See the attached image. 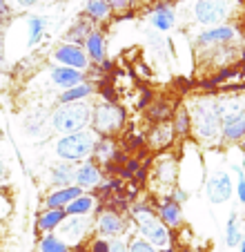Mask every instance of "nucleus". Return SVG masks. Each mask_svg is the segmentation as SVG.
<instances>
[{
    "instance_id": "nucleus-1",
    "label": "nucleus",
    "mask_w": 245,
    "mask_h": 252,
    "mask_svg": "<svg viewBox=\"0 0 245 252\" xmlns=\"http://www.w3.org/2000/svg\"><path fill=\"white\" fill-rule=\"evenodd\" d=\"M192 45L203 71L212 74L225 67H234L241 54V29L236 23L201 29L194 33Z\"/></svg>"
},
{
    "instance_id": "nucleus-2",
    "label": "nucleus",
    "mask_w": 245,
    "mask_h": 252,
    "mask_svg": "<svg viewBox=\"0 0 245 252\" xmlns=\"http://www.w3.org/2000/svg\"><path fill=\"white\" fill-rule=\"evenodd\" d=\"M192 116V138L201 148L223 145V98L221 94H198L187 103Z\"/></svg>"
},
{
    "instance_id": "nucleus-3",
    "label": "nucleus",
    "mask_w": 245,
    "mask_h": 252,
    "mask_svg": "<svg viewBox=\"0 0 245 252\" xmlns=\"http://www.w3.org/2000/svg\"><path fill=\"white\" fill-rule=\"evenodd\" d=\"M129 221H132L134 230L141 239L150 241L152 246H156L158 250L163 248H170L172 241H174V232L165 228V223L158 219L152 201H134L132 208H129Z\"/></svg>"
},
{
    "instance_id": "nucleus-4",
    "label": "nucleus",
    "mask_w": 245,
    "mask_h": 252,
    "mask_svg": "<svg viewBox=\"0 0 245 252\" xmlns=\"http://www.w3.org/2000/svg\"><path fill=\"white\" fill-rule=\"evenodd\" d=\"M243 0H192L189 16L198 27H218L236 23L243 14Z\"/></svg>"
},
{
    "instance_id": "nucleus-5",
    "label": "nucleus",
    "mask_w": 245,
    "mask_h": 252,
    "mask_svg": "<svg viewBox=\"0 0 245 252\" xmlns=\"http://www.w3.org/2000/svg\"><path fill=\"white\" fill-rule=\"evenodd\" d=\"M223 98V145L239 148L245 138V92H218Z\"/></svg>"
},
{
    "instance_id": "nucleus-6",
    "label": "nucleus",
    "mask_w": 245,
    "mask_h": 252,
    "mask_svg": "<svg viewBox=\"0 0 245 252\" xmlns=\"http://www.w3.org/2000/svg\"><path fill=\"white\" fill-rule=\"evenodd\" d=\"M92 107H94V103H87V100L58 105L56 110L52 112L49 125H52V129L58 132L61 136L83 132V129H87L92 125Z\"/></svg>"
},
{
    "instance_id": "nucleus-7",
    "label": "nucleus",
    "mask_w": 245,
    "mask_h": 252,
    "mask_svg": "<svg viewBox=\"0 0 245 252\" xmlns=\"http://www.w3.org/2000/svg\"><path fill=\"white\" fill-rule=\"evenodd\" d=\"M96 141H98V134L92 127L76 134H65V136H61L56 141V157L61 161L78 165V163H83L85 158H90L94 154Z\"/></svg>"
},
{
    "instance_id": "nucleus-8",
    "label": "nucleus",
    "mask_w": 245,
    "mask_h": 252,
    "mask_svg": "<svg viewBox=\"0 0 245 252\" xmlns=\"http://www.w3.org/2000/svg\"><path fill=\"white\" fill-rule=\"evenodd\" d=\"M150 183L154 186V196H165L174 192V188L179 186V157L174 152H160L154 158Z\"/></svg>"
},
{
    "instance_id": "nucleus-9",
    "label": "nucleus",
    "mask_w": 245,
    "mask_h": 252,
    "mask_svg": "<svg viewBox=\"0 0 245 252\" xmlns=\"http://www.w3.org/2000/svg\"><path fill=\"white\" fill-rule=\"evenodd\" d=\"M125 125V110L116 103H109V100H98L92 107V125L98 136H116L118 132Z\"/></svg>"
},
{
    "instance_id": "nucleus-10",
    "label": "nucleus",
    "mask_w": 245,
    "mask_h": 252,
    "mask_svg": "<svg viewBox=\"0 0 245 252\" xmlns=\"http://www.w3.org/2000/svg\"><path fill=\"white\" fill-rule=\"evenodd\" d=\"M129 225H132L129 214L118 212V210H112L105 205V208L98 210V214H96V219H94V234L100 239L112 241V239L125 237Z\"/></svg>"
},
{
    "instance_id": "nucleus-11",
    "label": "nucleus",
    "mask_w": 245,
    "mask_h": 252,
    "mask_svg": "<svg viewBox=\"0 0 245 252\" xmlns=\"http://www.w3.org/2000/svg\"><path fill=\"white\" fill-rule=\"evenodd\" d=\"M205 194L212 205H223L234 196V179H232L230 170H212L205 174Z\"/></svg>"
},
{
    "instance_id": "nucleus-12",
    "label": "nucleus",
    "mask_w": 245,
    "mask_h": 252,
    "mask_svg": "<svg viewBox=\"0 0 245 252\" xmlns=\"http://www.w3.org/2000/svg\"><path fill=\"white\" fill-rule=\"evenodd\" d=\"M152 205H154L158 219L165 223V228L170 232L176 234V230L183 228L185 223V217H183V205L174 199L172 194H165V196H152Z\"/></svg>"
},
{
    "instance_id": "nucleus-13",
    "label": "nucleus",
    "mask_w": 245,
    "mask_h": 252,
    "mask_svg": "<svg viewBox=\"0 0 245 252\" xmlns=\"http://www.w3.org/2000/svg\"><path fill=\"white\" fill-rule=\"evenodd\" d=\"M94 230V219L92 217H67L62 225L58 228V237L67 243L69 248L85 246V239Z\"/></svg>"
},
{
    "instance_id": "nucleus-14",
    "label": "nucleus",
    "mask_w": 245,
    "mask_h": 252,
    "mask_svg": "<svg viewBox=\"0 0 245 252\" xmlns=\"http://www.w3.org/2000/svg\"><path fill=\"white\" fill-rule=\"evenodd\" d=\"M54 61L58 65H65L71 67V69H78V71H87L92 67V61L87 58L85 47H78V45H69V43H62L54 49Z\"/></svg>"
},
{
    "instance_id": "nucleus-15",
    "label": "nucleus",
    "mask_w": 245,
    "mask_h": 252,
    "mask_svg": "<svg viewBox=\"0 0 245 252\" xmlns=\"http://www.w3.org/2000/svg\"><path fill=\"white\" fill-rule=\"evenodd\" d=\"M100 181H103V167H100V163L96 161L94 157L85 158L83 163L76 165V183L74 186H78L83 192H94Z\"/></svg>"
},
{
    "instance_id": "nucleus-16",
    "label": "nucleus",
    "mask_w": 245,
    "mask_h": 252,
    "mask_svg": "<svg viewBox=\"0 0 245 252\" xmlns=\"http://www.w3.org/2000/svg\"><path fill=\"white\" fill-rule=\"evenodd\" d=\"M150 23L156 32H172L179 23V14L174 11V7L170 2H163L158 0L154 7H152V14H150Z\"/></svg>"
},
{
    "instance_id": "nucleus-17",
    "label": "nucleus",
    "mask_w": 245,
    "mask_h": 252,
    "mask_svg": "<svg viewBox=\"0 0 245 252\" xmlns=\"http://www.w3.org/2000/svg\"><path fill=\"white\" fill-rule=\"evenodd\" d=\"M176 141V134H174V127L172 123H154L147 134V145L152 150H158V152H165L174 145Z\"/></svg>"
},
{
    "instance_id": "nucleus-18",
    "label": "nucleus",
    "mask_w": 245,
    "mask_h": 252,
    "mask_svg": "<svg viewBox=\"0 0 245 252\" xmlns=\"http://www.w3.org/2000/svg\"><path fill=\"white\" fill-rule=\"evenodd\" d=\"M49 78H52L54 85L62 87V90H69V87H76L87 81V71L71 69V67H65V65H54L49 69Z\"/></svg>"
},
{
    "instance_id": "nucleus-19",
    "label": "nucleus",
    "mask_w": 245,
    "mask_h": 252,
    "mask_svg": "<svg viewBox=\"0 0 245 252\" xmlns=\"http://www.w3.org/2000/svg\"><path fill=\"white\" fill-rule=\"evenodd\" d=\"M83 194L78 186H69V188H54L47 196H45V208L47 210H65L67 205L74 199Z\"/></svg>"
},
{
    "instance_id": "nucleus-20",
    "label": "nucleus",
    "mask_w": 245,
    "mask_h": 252,
    "mask_svg": "<svg viewBox=\"0 0 245 252\" xmlns=\"http://www.w3.org/2000/svg\"><path fill=\"white\" fill-rule=\"evenodd\" d=\"M83 47H85V54L92 63H98L100 65V63L107 61V40H105V33L100 32V29H94V32L87 36Z\"/></svg>"
},
{
    "instance_id": "nucleus-21",
    "label": "nucleus",
    "mask_w": 245,
    "mask_h": 252,
    "mask_svg": "<svg viewBox=\"0 0 245 252\" xmlns=\"http://www.w3.org/2000/svg\"><path fill=\"white\" fill-rule=\"evenodd\" d=\"M49 183L54 188H69L76 183V165L74 163L61 161L49 170Z\"/></svg>"
},
{
    "instance_id": "nucleus-22",
    "label": "nucleus",
    "mask_w": 245,
    "mask_h": 252,
    "mask_svg": "<svg viewBox=\"0 0 245 252\" xmlns=\"http://www.w3.org/2000/svg\"><path fill=\"white\" fill-rule=\"evenodd\" d=\"M65 219H67V212H65V210H47V208H45L43 212L38 214L36 230L40 234L56 232V230L62 225V221H65Z\"/></svg>"
},
{
    "instance_id": "nucleus-23",
    "label": "nucleus",
    "mask_w": 245,
    "mask_h": 252,
    "mask_svg": "<svg viewBox=\"0 0 245 252\" xmlns=\"http://www.w3.org/2000/svg\"><path fill=\"white\" fill-rule=\"evenodd\" d=\"M98 208V199L92 192H83L78 199H74L65 208L67 217H92V212Z\"/></svg>"
},
{
    "instance_id": "nucleus-24",
    "label": "nucleus",
    "mask_w": 245,
    "mask_h": 252,
    "mask_svg": "<svg viewBox=\"0 0 245 252\" xmlns=\"http://www.w3.org/2000/svg\"><path fill=\"white\" fill-rule=\"evenodd\" d=\"M94 94H96V85H94L92 81H85V83H80V85H76V87L62 90V94H61V98H58V103H61V105L80 103V100L92 98Z\"/></svg>"
},
{
    "instance_id": "nucleus-25",
    "label": "nucleus",
    "mask_w": 245,
    "mask_h": 252,
    "mask_svg": "<svg viewBox=\"0 0 245 252\" xmlns=\"http://www.w3.org/2000/svg\"><path fill=\"white\" fill-rule=\"evenodd\" d=\"M112 9H109L107 0H87L85 2V18L92 25H103L112 18Z\"/></svg>"
},
{
    "instance_id": "nucleus-26",
    "label": "nucleus",
    "mask_w": 245,
    "mask_h": 252,
    "mask_svg": "<svg viewBox=\"0 0 245 252\" xmlns=\"http://www.w3.org/2000/svg\"><path fill=\"white\" fill-rule=\"evenodd\" d=\"M172 127H174L176 138H189L192 136V116H189L187 105H179L172 116Z\"/></svg>"
},
{
    "instance_id": "nucleus-27",
    "label": "nucleus",
    "mask_w": 245,
    "mask_h": 252,
    "mask_svg": "<svg viewBox=\"0 0 245 252\" xmlns=\"http://www.w3.org/2000/svg\"><path fill=\"white\" fill-rule=\"evenodd\" d=\"M92 32H94V25H92L87 18H78L69 29H67V33H65V43H69V45H78V47H83V45H85V40H87V36H90Z\"/></svg>"
},
{
    "instance_id": "nucleus-28",
    "label": "nucleus",
    "mask_w": 245,
    "mask_h": 252,
    "mask_svg": "<svg viewBox=\"0 0 245 252\" xmlns=\"http://www.w3.org/2000/svg\"><path fill=\"white\" fill-rule=\"evenodd\" d=\"M116 154H118V148H116V143H114V138L98 136V141H96V145H94V154H92V157H94L100 165H107V163H112V158L116 157Z\"/></svg>"
},
{
    "instance_id": "nucleus-29",
    "label": "nucleus",
    "mask_w": 245,
    "mask_h": 252,
    "mask_svg": "<svg viewBox=\"0 0 245 252\" xmlns=\"http://www.w3.org/2000/svg\"><path fill=\"white\" fill-rule=\"evenodd\" d=\"M243 237H245V232H243V225H241L239 212H230L227 223H225V246L227 248H239V243H241Z\"/></svg>"
},
{
    "instance_id": "nucleus-30",
    "label": "nucleus",
    "mask_w": 245,
    "mask_h": 252,
    "mask_svg": "<svg viewBox=\"0 0 245 252\" xmlns=\"http://www.w3.org/2000/svg\"><path fill=\"white\" fill-rule=\"evenodd\" d=\"M174 110L176 107H172L167 100H156L147 107V119L152 123H170V119L174 116Z\"/></svg>"
},
{
    "instance_id": "nucleus-31",
    "label": "nucleus",
    "mask_w": 245,
    "mask_h": 252,
    "mask_svg": "<svg viewBox=\"0 0 245 252\" xmlns=\"http://www.w3.org/2000/svg\"><path fill=\"white\" fill-rule=\"evenodd\" d=\"M38 252H69V246H67L56 232H49V234L40 237V241H38Z\"/></svg>"
},
{
    "instance_id": "nucleus-32",
    "label": "nucleus",
    "mask_w": 245,
    "mask_h": 252,
    "mask_svg": "<svg viewBox=\"0 0 245 252\" xmlns=\"http://www.w3.org/2000/svg\"><path fill=\"white\" fill-rule=\"evenodd\" d=\"M109 9L114 16H118L121 20H129L134 16V7H136V0H107Z\"/></svg>"
},
{
    "instance_id": "nucleus-33",
    "label": "nucleus",
    "mask_w": 245,
    "mask_h": 252,
    "mask_svg": "<svg viewBox=\"0 0 245 252\" xmlns=\"http://www.w3.org/2000/svg\"><path fill=\"white\" fill-rule=\"evenodd\" d=\"M27 27H29V47H36L45 33V20L40 16H29Z\"/></svg>"
},
{
    "instance_id": "nucleus-34",
    "label": "nucleus",
    "mask_w": 245,
    "mask_h": 252,
    "mask_svg": "<svg viewBox=\"0 0 245 252\" xmlns=\"http://www.w3.org/2000/svg\"><path fill=\"white\" fill-rule=\"evenodd\" d=\"M129 252H160L156 246H152L150 241L141 239L138 234H129Z\"/></svg>"
},
{
    "instance_id": "nucleus-35",
    "label": "nucleus",
    "mask_w": 245,
    "mask_h": 252,
    "mask_svg": "<svg viewBox=\"0 0 245 252\" xmlns=\"http://www.w3.org/2000/svg\"><path fill=\"white\" fill-rule=\"evenodd\" d=\"M234 194H236V199H239V203L245 205V172L236 176V181H234Z\"/></svg>"
},
{
    "instance_id": "nucleus-36",
    "label": "nucleus",
    "mask_w": 245,
    "mask_h": 252,
    "mask_svg": "<svg viewBox=\"0 0 245 252\" xmlns=\"http://www.w3.org/2000/svg\"><path fill=\"white\" fill-rule=\"evenodd\" d=\"M109 252H129V239L127 237H118L109 241Z\"/></svg>"
},
{
    "instance_id": "nucleus-37",
    "label": "nucleus",
    "mask_w": 245,
    "mask_h": 252,
    "mask_svg": "<svg viewBox=\"0 0 245 252\" xmlns=\"http://www.w3.org/2000/svg\"><path fill=\"white\" fill-rule=\"evenodd\" d=\"M87 250H90V252H109V241H107V239L94 237L90 241V246H87Z\"/></svg>"
},
{
    "instance_id": "nucleus-38",
    "label": "nucleus",
    "mask_w": 245,
    "mask_h": 252,
    "mask_svg": "<svg viewBox=\"0 0 245 252\" xmlns=\"http://www.w3.org/2000/svg\"><path fill=\"white\" fill-rule=\"evenodd\" d=\"M9 210H11L9 199H7L5 194H0V221H2V219L7 217V214H9Z\"/></svg>"
},
{
    "instance_id": "nucleus-39",
    "label": "nucleus",
    "mask_w": 245,
    "mask_h": 252,
    "mask_svg": "<svg viewBox=\"0 0 245 252\" xmlns=\"http://www.w3.org/2000/svg\"><path fill=\"white\" fill-rule=\"evenodd\" d=\"M40 0H14V5L18 7V9H29V7H33V5H38Z\"/></svg>"
},
{
    "instance_id": "nucleus-40",
    "label": "nucleus",
    "mask_w": 245,
    "mask_h": 252,
    "mask_svg": "<svg viewBox=\"0 0 245 252\" xmlns=\"http://www.w3.org/2000/svg\"><path fill=\"white\" fill-rule=\"evenodd\" d=\"M5 63V32L0 29V67Z\"/></svg>"
},
{
    "instance_id": "nucleus-41",
    "label": "nucleus",
    "mask_w": 245,
    "mask_h": 252,
    "mask_svg": "<svg viewBox=\"0 0 245 252\" xmlns=\"http://www.w3.org/2000/svg\"><path fill=\"white\" fill-rule=\"evenodd\" d=\"M9 0H0V18H7L9 16Z\"/></svg>"
},
{
    "instance_id": "nucleus-42",
    "label": "nucleus",
    "mask_w": 245,
    "mask_h": 252,
    "mask_svg": "<svg viewBox=\"0 0 245 252\" xmlns=\"http://www.w3.org/2000/svg\"><path fill=\"white\" fill-rule=\"evenodd\" d=\"M5 181H7V165H5V161L0 158V186H5Z\"/></svg>"
},
{
    "instance_id": "nucleus-43",
    "label": "nucleus",
    "mask_w": 245,
    "mask_h": 252,
    "mask_svg": "<svg viewBox=\"0 0 245 252\" xmlns=\"http://www.w3.org/2000/svg\"><path fill=\"white\" fill-rule=\"evenodd\" d=\"M69 252H90L85 246H74V248H69Z\"/></svg>"
},
{
    "instance_id": "nucleus-44",
    "label": "nucleus",
    "mask_w": 245,
    "mask_h": 252,
    "mask_svg": "<svg viewBox=\"0 0 245 252\" xmlns=\"http://www.w3.org/2000/svg\"><path fill=\"white\" fill-rule=\"evenodd\" d=\"M239 150H241V152H243V167H245V138L239 143Z\"/></svg>"
},
{
    "instance_id": "nucleus-45",
    "label": "nucleus",
    "mask_w": 245,
    "mask_h": 252,
    "mask_svg": "<svg viewBox=\"0 0 245 252\" xmlns=\"http://www.w3.org/2000/svg\"><path fill=\"white\" fill-rule=\"evenodd\" d=\"M239 252H245V237L241 239V243H239Z\"/></svg>"
},
{
    "instance_id": "nucleus-46",
    "label": "nucleus",
    "mask_w": 245,
    "mask_h": 252,
    "mask_svg": "<svg viewBox=\"0 0 245 252\" xmlns=\"http://www.w3.org/2000/svg\"><path fill=\"white\" fill-rule=\"evenodd\" d=\"M160 252H179V250H176L174 246H170V248H163V250H160Z\"/></svg>"
}]
</instances>
